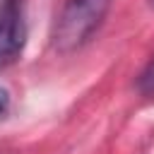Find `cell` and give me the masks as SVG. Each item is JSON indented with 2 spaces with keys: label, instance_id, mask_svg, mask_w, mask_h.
I'll use <instances>...</instances> for the list:
<instances>
[{
  "label": "cell",
  "instance_id": "4",
  "mask_svg": "<svg viewBox=\"0 0 154 154\" xmlns=\"http://www.w3.org/2000/svg\"><path fill=\"white\" fill-rule=\"evenodd\" d=\"M7 108H10V91L5 87H0V118L7 113Z\"/></svg>",
  "mask_w": 154,
  "mask_h": 154
},
{
  "label": "cell",
  "instance_id": "2",
  "mask_svg": "<svg viewBox=\"0 0 154 154\" xmlns=\"http://www.w3.org/2000/svg\"><path fill=\"white\" fill-rule=\"evenodd\" d=\"M26 43V22L19 0H2L0 5V67L14 63Z\"/></svg>",
  "mask_w": 154,
  "mask_h": 154
},
{
  "label": "cell",
  "instance_id": "3",
  "mask_svg": "<svg viewBox=\"0 0 154 154\" xmlns=\"http://www.w3.org/2000/svg\"><path fill=\"white\" fill-rule=\"evenodd\" d=\"M137 89L144 94V96H154V58L149 60V65L142 70L140 79H137Z\"/></svg>",
  "mask_w": 154,
  "mask_h": 154
},
{
  "label": "cell",
  "instance_id": "1",
  "mask_svg": "<svg viewBox=\"0 0 154 154\" xmlns=\"http://www.w3.org/2000/svg\"><path fill=\"white\" fill-rule=\"evenodd\" d=\"M108 7L111 0H67L53 24V48L58 53H72L82 48L103 24Z\"/></svg>",
  "mask_w": 154,
  "mask_h": 154
},
{
  "label": "cell",
  "instance_id": "5",
  "mask_svg": "<svg viewBox=\"0 0 154 154\" xmlns=\"http://www.w3.org/2000/svg\"><path fill=\"white\" fill-rule=\"evenodd\" d=\"M149 7H152V10H154V0H149Z\"/></svg>",
  "mask_w": 154,
  "mask_h": 154
}]
</instances>
